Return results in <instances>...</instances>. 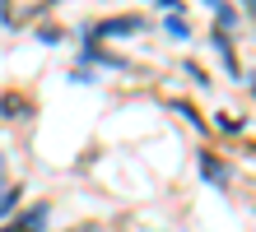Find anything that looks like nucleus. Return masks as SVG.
Listing matches in <instances>:
<instances>
[{"mask_svg":"<svg viewBox=\"0 0 256 232\" xmlns=\"http://www.w3.org/2000/svg\"><path fill=\"white\" fill-rule=\"evenodd\" d=\"M66 232H102V223H74V228H66Z\"/></svg>","mask_w":256,"mask_h":232,"instance_id":"9b49d317","label":"nucleus"},{"mask_svg":"<svg viewBox=\"0 0 256 232\" xmlns=\"http://www.w3.org/2000/svg\"><path fill=\"white\" fill-rule=\"evenodd\" d=\"M172 107H177V112H182V116L191 121V126H200V130H205V121H200V112H196V107H191V102H172Z\"/></svg>","mask_w":256,"mask_h":232,"instance_id":"1a4fd4ad","label":"nucleus"},{"mask_svg":"<svg viewBox=\"0 0 256 232\" xmlns=\"http://www.w3.org/2000/svg\"><path fill=\"white\" fill-rule=\"evenodd\" d=\"M61 0H0V23L5 28H24V23H33L42 19V14H52Z\"/></svg>","mask_w":256,"mask_h":232,"instance_id":"f257e3e1","label":"nucleus"},{"mask_svg":"<svg viewBox=\"0 0 256 232\" xmlns=\"http://www.w3.org/2000/svg\"><path fill=\"white\" fill-rule=\"evenodd\" d=\"M158 5L168 9V14H182V0H158Z\"/></svg>","mask_w":256,"mask_h":232,"instance_id":"f8f14e48","label":"nucleus"},{"mask_svg":"<svg viewBox=\"0 0 256 232\" xmlns=\"http://www.w3.org/2000/svg\"><path fill=\"white\" fill-rule=\"evenodd\" d=\"M0 186H5V153H0Z\"/></svg>","mask_w":256,"mask_h":232,"instance_id":"ddd939ff","label":"nucleus"},{"mask_svg":"<svg viewBox=\"0 0 256 232\" xmlns=\"http://www.w3.org/2000/svg\"><path fill=\"white\" fill-rule=\"evenodd\" d=\"M19 200H24V186H0V223H5V219H14Z\"/></svg>","mask_w":256,"mask_h":232,"instance_id":"39448f33","label":"nucleus"},{"mask_svg":"<svg viewBox=\"0 0 256 232\" xmlns=\"http://www.w3.org/2000/svg\"><path fill=\"white\" fill-rule=\"evenodd\" d=\"M0 116L5 121H28L33 116V98H28V93H0Z\"/></svg>","mask_w":256,"mask_h":232,"instance_id":"7ed1b4c3","label":"nucleus"},{"mask_svg":"<svg viewBox=\"0 0 256 232\" xmlns=\"http://www.w3.org/2000/svg\"><path fill=\"white\" fill-rule=\"evenodd\" d=\"M242 5H247V9H252V14H256V0H242Z\"/></svg>","mask_w":256,"mask_h":232,"instance_id":"2eb2a0df","label":"nucleus"},{"mask_svg":"<svg viewBox=\"0 0 256 232\" xmlns=\"http://www.w3.org/2000/svg\"><path fill=\"white\" fill-rule=\"evenodd\" d=\"M47 219H52V205H28L24 214H14V228L19 232H42Z\"/></svg>","mask_w":256,"mask_h":232,"instance_id":"20e7f679","label":"nucleus"},{"mask_svg":"<svg viewBox=\"0 0 256 232\" xmlns=\"http://www.w3.org/2000/svg\"><path fill=\"white\" fill-rule=\"evenodd\" d=\"M135 33H144V19H140V14H112V19H98L84 37L102 42V37H135Z\"/></svg>","mask_w":256,"mask_h":232,"instance_id":"f03ea898","label":"nucleus"},{"mask_svg":"<svg viewBox=\"0 0 256 232\" xmlns=\"http://www.w3.org/2000/svg\"><path fill=\"white\" fill-rule=\"evenodd\" d=\"M214 46H219V56L228 60V70H233V46H228V37H224V33H214ZM233 74H238V70H233Z\"/></svg>","mask_w":256,"mask_h":232,"instance_id":"9d476101","label":"nucleus"},{"mask_svg":"<svg viewBox=\"0 0 256 232\" xmlns=\"http://www.w3.org/2000/svg\"><path fill=\"white\" fill-rule=\"evenodd\" d=\"M200 172H205L210 181H214V186H228V167H224V163L214 158V153H200Z\"/></svg>","mask_w":256,"mask_h":232,"instance_id":"423d86ee","label":"nucleus"},{"mask_svg":"<svg viewBox=\"0 0 256 232\" xmlns=\"http://www.w3.org/2000/svg\"><path fill=\"white\" fill-rule=\"evenodd\" d=\"M168 33H172L177 42H186V37H191V28H186V19H182V14H168Z\"/></svg>","mask_w":256,"mask_h":232,"instance_id":"6e6552de","label":"nucleus"},{"mask_svg":"<svg viewBox=\"0 0 256 232\" xmlns=\"http://www.w3.org/2000/svg\"><path fill=\"white\" fill-rule=\"evenodd\" d=\"M0 232H19V228H14V223H0Z\"/></svg>","mask_w":256,"mask_h":232,"instance_id":"4468645a","label":"nucleus"},{"mask_svg":"<svg viewBox=\"0 0 256 232\" xmlns=\"http://www.w3.org/2000/svg\"><path fill=\"white\" fill-rule=\"evenodd\" d=\"M205 5H210V9H214V19H219V23H224V28H228V23H233V19H238V9H233V5H228V0H205Z\"/></svg>","mask_w":256,"mask_h":232,"instance_id":"0eeeda50","label":"nucleus"}]
</instances>
